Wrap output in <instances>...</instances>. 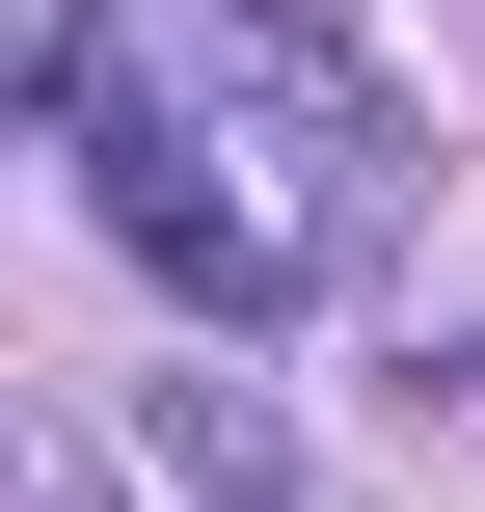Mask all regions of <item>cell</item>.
Wrapping results in <instances>:
<instances>
[{
	"instance_id": "1",
	"label": "cell",
	"mask_w": 485,
	"mask_h": 512,
	"mask_svg": "<svg viewBox=\"0 0 485 512\" xmlns=\"http://www.w3.org/2000/svg\"><path fill=\"white\" fill-rule=\"evenodd\" d=\"M108 216H135L216 324H243V297H297V216H243V189H189V162H108Z\"/></svg>"
},
{
	"instance_id": "2",
	"label": "cell",
	"mask_w": 485,
	"mask_h": 512,
	"mask_svg": "<svg viewBox=\"0 0 485 512\" xmlns=\"http://www.w3.org/2000/svg\"><path fill=\"white\" fill-rule=\"evenodd\" d=\"M162 486H189V512H270V486H297V432L216 405V378H162Z\"/></svg>"
},
{
	"instance_id": "3",
	"label": "cell",
	"mask_w": 485,
	"mask_h": 512,
	"mask_svg": "<svg viewBox=\"0 0 485 512\" xmlns=\"http://www.w3.org/2000/svg\"><path fill=\"white\" fill-rule=\"evenodd\" d=\"M27 512H108V486H81V459H27Z\"/></svg>"
}]
</instances>
